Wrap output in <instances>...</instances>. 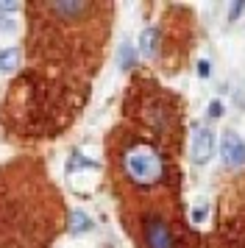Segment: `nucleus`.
Here are the masks:
<instances>
[{"instance_id":"f257e3e1","label":"nucleus","mask_w":245,"mask_h":248,"mask_svg":"<svg viewBox=\"0 0 245 248\" xmlns=\"http://www.w3.org/2000/svg\"><path fill=\"white\" fill-rule=\"evenodd\" d=\"M173 159L176 156H167L156 137L117 128L111 140V162L117 181L128 190L122 203H137L148 198H178Z\"/></svg>"},{"instance_id":"f03ea898","label":"nucleus","mask_w":245,"mask_h":248,"mask_svg":"<svg viewBox=\"0 0 245 248\" xmlns=\"http://www.w3.org/2000/svg\"><path fill=\"white\" fill-rule=\"evenodd\" d=\"M125 229L137 248H184V220L178 198H148L128 203Z\"/></svg>"},{"instance_id":"7ed1b4c3","label":"nucleus","mask_w":245,"mask_h":248,"mask_svg":"<svg viewBox=\"0 0 245 248\" xmlns=\"http://www.w3.org/2000/svg\"><path fill=\"white\" fill-rule=\"evenodd\" d=\"M220 154H223V162L231 165V168H240L245 165V142L234 131H226L220 140Z\"/></svg>"},{"instance_id":"20e7f679","label":"nucleus","mask_w":245,"mask_h":248,"mask_svg":"<svg viewBox=\"0 0 245 248\" xmlns=\"http://www.w3.org/2000/svg\"><path fill=\"white\" fill-rule=\"evenodd\" d=\"M212 145H214L212 131L206 125H198V128H195V137H192V159H195L198 165H206L209 156H212Z\"/></svg>"},{"instance_id":"39448f33","label":"nucleus","mask_w":245,"mask_h":248,"mask_svg":"<svg viewBox=\"0 0 245 248\" xmlns=\"http://www.w3.org/2000/svg\"><path fill=\"white\" fill-rule=\"evenodd\" d=\"M20 62V50L11 47V50H0V70H14Z\"/></svg>"}]
</instances>
